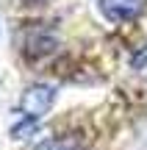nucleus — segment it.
I'll return each mask as SVG.
<instances>
[{"mask_svg":"<svg viewBox=\"0 0 147 150\" xmlns=\"http://www.w3.org/2000/svg\"><path fill=\"white\" fill-rule=\"evenodd\" d=\"M53 100H56V89H53V86H47V83H33V86H28V89L22 92V100H20L22 125H14L11 134H14L17 139H22L28 131H33V128H36V122L47 114V108L53 106Z\"/></svg>","mask_w":147,"mask_h":150,"instance_id":"obj_1","label":"nucleus"},{"mask_svg":"<svg viewBox=\"0 0 147 150\" xmlns=\"http://www.w3.org/2000/svg\"><path fill=\"white\" fill-rule=\"evenodd\" d=\"M144 3L147 0H100V11L111 22H128L144 11Z\"/></svg>","mask_w":147,"mask_h":150,"instance_id":"obj_2","label":"nucleus"},{"mask_svg":"<svg viewBox=\"0 0 147 150\" xmlns=\"http://www.w3.org/2000/svg\"><path fill=\"white\" fill-rule=\"evenodd\" d=\"M33 150H72L67 142H58V139H47V142H42V145H36Z\"/></svg>","mask_w":147,"mask_h":150,"instance_id":"obj_3","label":"nucleus"}]
</instances>
